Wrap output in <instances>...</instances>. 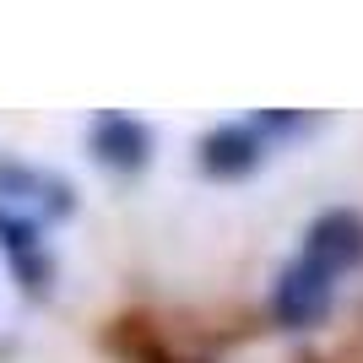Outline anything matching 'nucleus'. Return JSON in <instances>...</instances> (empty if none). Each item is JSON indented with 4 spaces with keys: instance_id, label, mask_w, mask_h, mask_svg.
I'll list each match as a JSON object with an SVG mask.
<instances>
[{
    "instance_id": "obj_5",
    "label": "nucleus",
    "mask_w": 363,
    "mask_h": 363,
    "mask_svg": "<svg viewBox=\"0 0 363 363\" xmlns=\"http://www.w3.org/2000/svg\"><path fill=\"white\" fill-rule=\"evenodd\" d=\"M0 250H6V260H11L22 293H28V298H44L55 266H49V255H44V233H38V223L22 217V212H0Z\"/></svg>"
},
{
    "instance_id": "obj_3",
    "label": "nucleus",
    "mask_w": 363,
    "mask_h": 363,
    "mask_svg": "<svg viewBox=\"0 0 363 363\" xmlns=\"http://www.w3.org/2000/svg\"><path fill=\"white\" fill-rule=\"evenodd\" d=\"M87 147H92V157L104 168H114V174H141V168L152 163V130L136 114H98Z\"/></svg>"
},
{
    "instance_id": "obj_1",
    "label": "nucleus",
    "mask_w": 363,
    "mask_h": 363,
    "mask_svg": "<svg viewBox=\"0 0 363 363\" xmlns=\"http://www.w3.org/2000/svg\"><path fill=\"white\" fill-rule=\"evenodd\" d=\"M331 303H336V277L331 272H320L315 260H303V255L282 266V277H277V288H272L277 325H288V331H315L320 320L331 315Z\"/></svg>"
},
{
    "instance_id": "obj_6",
    "label": "nucleus",
    "mask_w": 363,
    "mask_h": 363,
    "mask_svg": "<svg viewBox=\"0 0 363 363\" xmlns=\"http://www.w3.org/2000/svg\"><path fill=\"white\" fill-rule=\"evenodd\" d=\"M0 196L11 201H38V206H49L55 217H65L76 206L71 184L55 179V174H44V168H28V163H0Z\"/></svg>"
},
{
    "instance_id": "obj_4",
    "label": "nucleus",
    "mask_w": 363,
    "mask_h": 363,
    "mask_svg": "<svg viewBox=\"0 0 363 363\" xmlns=\"http://www.w3.org/2000/svg\"><path fill=\"white\" fill-rule=\"evenodd\" d=\"M196 157H201V174H206V179H244V174H255L260 157H266V136H260L255 125H217V130L201 136Z\"/></svg>"
},
{
    "instance_id": "obj_2",
    "label": "nucleus",
    "mask_w": 363,
    "mask_h": 363,
    "mask_svg": "<svg viewBox=\"0 0 363 363\" xmlns=\"http://www.w3.org/2000/svg\"><path fill=\"white\" fill-rule=\"evenodd\" d=\"M303 260H315L320 272H358L363 266V212L331 206L303 228Z\"/></svg>"
}]
</instances>
